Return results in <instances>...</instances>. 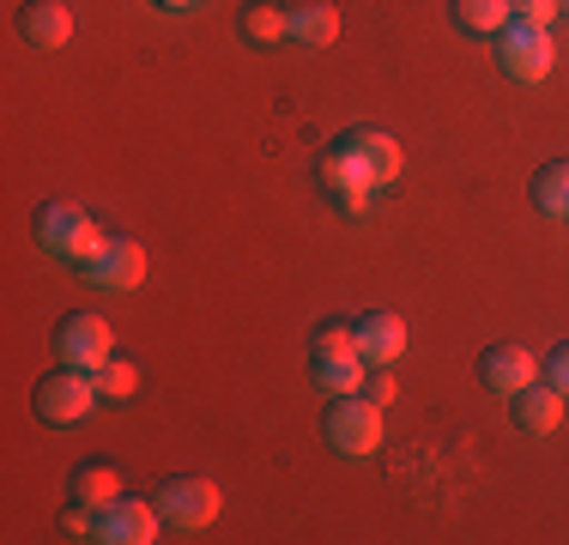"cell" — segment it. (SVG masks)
<instances>
[{"instance_id":"cell-1","label":"cell","mask_w":569,"mask_h":545,"mask_svg":"<svg viewBox=\"0 0 569 545\" xmlns=\"http://www.w3.org/2000/svg\"><path fill=\"white\" fill-rule=\"evenodd\" d=\"M37 242H43L56 261L91 267V261H98V249H103L110 237H103L98 218L79 207V200H43V207H37Z\"/></svg>"},{"instance_id":"cell-2","label":"cell","mask_w":569,"mask_h":545,"mask_svg":"<svg viewBox=\"0 0 569 545\" xmlns=\"http://www.w3.org/2000/svg\"><path fill=\"white\" fill-rule=\"evenodd\" d=\"M98 400H103L98 370H79V364H61V370L37 376V388H31V406L43 425H86L98 413Z\"/></svg>"},{"instance_id":"cell-3","label":"cell","mask_w":569,"mask_h":545,"mask_svg":"<svg viewBox=\"0 0 569 545\" xmlns=\"http://www.w3.org/2000/svg\"><path fill=\"white\" fill-rule=\"evenodd\" d=\"M497 67H503L509 79H521V86H539V79H551V67H558V43H551V31H539V24L509 19L503 31H497Z\"/></svg>"},{"instance_id":"cell-4","label":"cell","mask_w":569,"mask_h":545,"mask_svg":"<svg viewBox=\"0 0 569 545\" xmlns=\"http://www.w3.org/2000/svg\"><path fill=\"white\" fill-rule=\"evenodd\" d=\"M382 406L370 400V394H340V400L328 406V443L340 448V455L351 460H363V455H376L382 448Z\"/></svg>"},{"instance_id":"cell-5","label":"cell","mask_w":569,"mask_h":545,"mask_svg":"<svg viewBox=\"0 0 569 545\" xmlns=\"http://www.w3.org/2000/svg\"><path fill=\"white\" fill-rule=\"evenodd\" d=\"M56 351L61 364H79V370H103L116 358V327L98 316V309H73L56 327Z\"/></svg>"},{"instance_id":"cell-6","label":"cell","mask_w":569,"mask_h":545,"mask_svg":"<svg viewBox=\"0 0 569 545\" xmlns=\"http://www.w3.org/2000/svg\"><path fill=\"white\" fill-rule=\"evenodd\" d=\"M158 515H164V527H212L219 522V509H224V490L212 485V479H164L158 485Z\"/></svg>"},{"instance_id":"cell-7","label":"cell","mask_w":569,"mask_h":545,"mask_svg":"<svg viewBox=\"0 0 569 545\" xmlns=\"http://www.w3.org/2000/svg\"><path fill=\"white\" fill-rule=\"evenodd\" d=\"M158 534H164V515L146 497H116L98 509V539L103 545H152Z\"/></svg>"},{"instance_id":"cell-8","label":"cell","mask_w":569,"mask_h":545,"mask_svg":"<svg viewBox=\"0 0 569 545\" xmlns=\"http://www.w3.org/2000/svg\"><path fill=\"white\" fill-rule=\"evenodd\" d=\"M86 279L98 285V291H140L146 285V242H133V237H110L98 249V261L86 267Z\"/></svg>"},{"instance_id":"cell-9","label":"cell","mask_w":569,"mask_h":545,"mask_svg":"<svg viewBox=\"0 0 569 545\" xmlns=\"http://www.w3.org/2000/svg\"><path fill=\"white\" fill-rule=\"evenodd\" d=\"M321 182H328V195L340 200V212H351V218L370 207V195H376V176L363 170V158L346 152L340 140L328 146V158H321Z\"/></svg>"},{"instance_id":"cell-10","label":"cell","mask_w":569,"mask_h":545,"mask_svg":"<svg viewBox=\"0 0 569 545\" xmlns=\"http://www.w3.org/2000/svg\"><path fill=\"white\" fill-rule=\"evenodd\" d=\"M309 376H316L321 394H363V382H370V358H363L358 346H316V358H309Z\"/></svg>"},{"instance_id":"cell-11","label":"cell","mask_w":569,"mask_h":545,"mask_svg":"<svg viewBox=\"0 0 569 545\" xmlns=\"http://www.w3.org/2000/svg\"><path fill=\"white\" fill-rule=\"evenodd\" d=\"M479 376H485V388L491 394H521L527 382H539V358L527 346H485V358H479Z\"/></svg>"},{"instance_id":"cell-12","label":"cell","mask_w":569,"mask_h":545,"mask_svg":"<svg viewBox=\"0 0 569 545\" xmlns=\"http://www.w3.org/2000/svg\"><path fill=\"white\" fill-rule=\"evenodd\" d=\"M340 146H346V152H358V158H363V170L376 176V188L400 182V170H406V152H400V140H395V133H382V128H351V133H340Z\"/></svg>"},{"instance_id":"cell-13","label":"cell","mask_w":569,"mask_h":545,"mask_svg":"<svg viewBox=\"0 0 569 545\" xmlns=\"http://www.w3.org/2000/svg\"><path fill=\"white\" fill-rule=\"evenodd\" d=\"M509 406H515V425L527 436H551L563 425V394L551 382H527L521 394H509Z\"/></svg>"},{"instance_id":"cell-14","label":"cell","mask_w":569,"mask_h":545,"mask_svg":"<svg viewBox=\"0 0 569 545\" xmlns=\"http://www.w3.org/2000/svg\"><path fill=\"white\" fill-rule=\"evenodd\" d=\"M351 327H358V351L370 364H395L406 351V316H395V309H370V316H358Z\"/></svg>"},{"instance_id":"cell-15","label":"cell","mask_w":569,"mask_h":545,"mask_svg":"<svg viewBox=\"0 0 569 545\" xmlns=\"http://www.w3.org/2000/svg\"><path fill=\"white\" fill-rule=\"evenodd\" d=\"M19 37L31 49H67V37H73V12H67L61 0H31V7L19 12Z\"/></svg>"},{"instance_id":"cell-16","label":"cell","mask_w":569,"mask_h":545,"mask_svg":"<svg viewBox=\"0 0 569 545\" xmlns=\"http://www.w3.org/2000/svg\"><path fill=\"white\" fill-rule=\"evenodd\" d=\"M242 37H249L254 49H279L284 37H291V7H279V0H254V7H242Z\"/></svg>"},{"instance_id":"cell-17","label":"cell","mask_w":569,"mask_h":545,"mask_svg":"<svg viewBox=\"0 0 569 545\" xmlns=\"http://www.w3.org/2000/svg\"><path fill=\"white\" fill-rule=\"evenodd\" d=\"M291 37L309 49H328L333 37H340V12L328 7V0H297L291 7Z\"/></svg>"},{"instance_id":"cell-18","label":"cell","mask_w":569,"mask_h":545,"mask_svg":"<svg viewBox=\"0 0 569 545\" xmlns=\"http://www.w3.org/2000/svg\"><path fill=\"white\" fill-rule=\"evenodd\" d=\"M73 497L91 503V509H103V503L121 497V473L110 460H86V467H73Z\"/></svg>"},{"instance_id":"cell-19","label":"cell","mask_w":569,"mask_h":545,"mask_svg":"<svg viewBox=\"0 0 569 545\" xmlns=\"http://www.w3.org/2000/svg\"><path fill=\"white\" fill-rule=\"evenodd\" d=\"M533 207L551 218H569V158H551L546 170L533 176Z\"/></svg>"},{"instance_id":"cell-20","label":"cell","mask_w":569,"mask_h":545,"mask_svg":"<svg viewBox=\"0 0 569 545\" xmlns=\"http://www.w3.org/2000/svg\"><path fill=\"white\" fill-rule=\"evenodd\" d=\"M509 19H515L509 0H455V24L472 31V37H497Z\"/></svg>"},{"instance_id":"cell-21","label":"cell","mask_w":569,"mask_h":545,"mask_svg":"<svg viewBox=\"0 0 569 545\" xmlns=\"http://www.w3.org/2000/svg\"><path fill=\"white\" fill-rule=\"evenodd\" d=\"M98 388H103V400H133V394H140V370H133L128 358H110L98 370Z\"/></svg>"},{"instance_id":"cell-22","label":"cell","mask_w":569,"mask_h":545,"mask_svg":"<svg viewBox=\"0 0 569 545\" xmlns=\"http://www.w3.org/2000/svg\"><path fill=\"white\" fill-rule=\"evenodd\" d=\"M509 12H515L521 24H539V31H551V19H563L558 0H509Z\"/></svg>"},{"instance_id":"cell-23","label":"cell","mask_w":569,"mask_h":545,"mask_svg":"<svg viewBox=\"0 0 569 545\" xmlns=\"http://www.w3.org/2000/svg\"><path fill=\"white\" fill-rule=\"evenodd\" d=\"M61 534H67V539H98V509L73 497V509L61 515Z\"/></svg>"},{"instance_id":"cell-24","label":"cell","mask_w":569,"mask_h":545,"mask_svg":"<svg viewBox=\"0 0 569 545\" xmlns=\"http://www.w3.org/2000/svg\"><path fill=\"white\" fill-rule=\"evenodd\" d=\"M363 394H370L376 406H388V400H395V394H400V382L388 376V364H370V382H363Z\"/></svg>"},{"instance_id":"cell-25","label":"cell","mask_w":569,"mask_h":545,"mask_svg":"<svg viewBox=\"0 0 569 545\" xmlns=\"http://www.w3.org/2000/svg\"><path fill=\"white\" fill-rule=\"evenodd\" d=\"M539 370H546V382H551V388H558V394H563V400H569V339H563V346H558V351H551V358H546V364H539Z\"/></svg>"},{"instance_id":"cell-26","label":"cell","mask_w":569,"mask_h":545,"mask_svg":"<svg viewBox=\"0 0 569 545\" xmlns=\"http://www.w3.org/2000/svg\"><path fill=\"white\" fill-rule=\"evenodd\" d=\"M164 12H188V7H200V0H158Z\"/></svg>"},{"instance_id":"cell-27","label":"cell","mask_w":569,"mask_h":545,"mask_svg":"<svg viewBox=\"0 0 569 545\" xmlns=\"http://www.w3.org/2000/svg\"><path fill=\"white\" fill-rule=\"evenodd\" d=\"M558 7H563V19H569V0H558Z\"/></svg>"}]
</instances>
